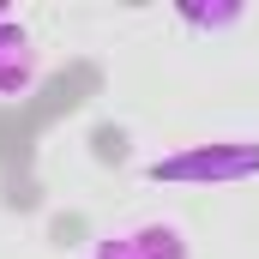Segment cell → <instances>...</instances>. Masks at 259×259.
Returning a JSON list of instances; mask_svg holds the SVG:
<instances>
[{
	"label": "cell",
	"instance_id": "cell-1",
	"mask_svg": "<svg viewBox=\"0 0 259 259\" xmlns=\"http://www.w3.org/2000/svg\"><path fill=\"white\" fill-rule=\"evenodd\" d=\"M259 169V145H235V151H187V157H163L151 163L157 181H193V175H211V181H235Z\"/></svg>",
	"mask_w": 259,
	"mask_h": 259
},
{
	"label": "cell",
	"instance_id": "cell-2",
	"mask_svg": "<svg viewBox=\"0 0 259 259\" xmlns=\"http://www.w3.org/2000/svg\"><path fill=\"white\" fill-rule=\"evenodd\" d=\"M36 84V42L18 18H0V97H24Z\"/></svg>",
	"mask_w": 259,
	"mask_h": 259
},
{
	"label": "cell",
	"instance_id": "cell-3",
	"mask_svg": "<svg viewBox=\"0 0 259 259\" xmlns=\"http://www.w3.org/2000/svg\"><path fill=\"white\" fill-rule=\"evenodd\" d=\"M103 259H187V247H181V235H175V229L151 223V229H139V235L109 241V247H103Z\"/></svg>",
	"mask_w": 259,
	"mask_h": 259
},
{
	"label": "cell",
	"instance_id": "cell-4",
	"mask_svg": "<svg viewBox=\"0 0 259 259\" xmlns=\"http://www.w3.org/2000/svg\"><path fill=\"white\" fill-rule=\"evenodd\" d=\"M181 18H187V24H235L241 6H211V12H205V6H181Z\"/></svg>",
	"mask_w": 259,
	"mask_h": 259
},
{
	"label": "cell",
	"instance_id": "cell-5",
	"mask_svg": "<svg viewBox=\"0 0 259 259\" xmlns=\"http://www.w3.org/2000/svg\"><path fill=\"white\" fill-rule=\"evenodd\" d=\"M0 18H12V6H0Z\"/></svg>",
	"mask_w": 259,
	"mask_h": 259
}]
</instances>
